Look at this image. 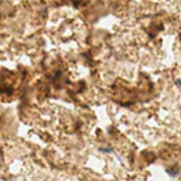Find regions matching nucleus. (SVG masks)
Returning a JSON list of instances; mask_svg holds the SVG:
<instances>
[{"mask_svg": "<svg viewBox=\"0 0 181 181\" xmlns=\"http://www.w3.org/2000/svg\"><path fill=\"white\" fill-rule=\"evenodd\" d=\"M101 151H104V153H112V149H101Z\"/></svg>", "mask_w": 181, "mask_h": 181, "instance_id": "f257e3e1", "label": "nucleus"}]
</instances>
